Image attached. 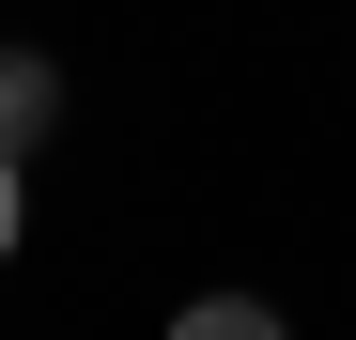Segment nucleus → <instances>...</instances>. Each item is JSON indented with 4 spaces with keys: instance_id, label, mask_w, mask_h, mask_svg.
<instances>
[{
    "instance_id": "obj_1",
    "label": "nucleus",
    "mask_w": 356,
    "mask_h": 340,
    "mask_svg": "<svg viewBox=\"0 0 356 340\" xmlns=\"http://www.w3.org/2000/svg\"><path fill=\"white\" fill-rule=\"evenodd\" d=\"M47 108H63V78H47L31 46H0V155H31V139H47Z\"/></svg>"
},
{
    "instance_id": "obj_2",
    "label": "nucleus",
    "mask_w": 356,
    "mask_h": 340,
    "mask_svg": "<svg viewBox=\"0 0 356 340\" xmlns=\"http://www.w3.org/2000/svg\"><path fill=\"white\" fill-rule=\"evenodd\" d=\"M170 340H294L264 294H202V309H170Z\"/></svg>"
},
{
    "instance_id": "obj_3",
    "label": "nucleus",
    "mask_w": 356,
    "mask_h": 340,
    "mask_svg": "<svg viewBox=\"0 0 356 340\" xmlns=\"http://www.w3.org/2000/svg\"><path fill=\"white\" fill-rule=\"evenodd\" d=\"M16 216H31V201H16V155H0V263H16Z\"/></svg>"
}]
</instances>
